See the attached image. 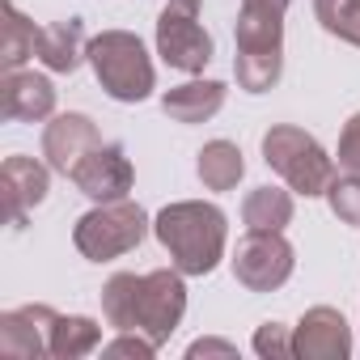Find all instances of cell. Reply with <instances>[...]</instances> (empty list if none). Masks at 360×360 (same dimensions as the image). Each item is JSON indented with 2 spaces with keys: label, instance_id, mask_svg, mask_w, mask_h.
Returning <instances> with one entry per match:
<instances>
[{
  "label": "cell",
  "instance_id": "cell-7",
  "mask_svg": "<svg viewBox=\"0 0 360 360\" xmlns=\"http://www.w3.org/2000/svg\"><path fill=\"white\" fill-rule=\"evenodd\" d=\"M297 267V255L280 229H250L233 250V276L250 292H276Z\"/></svg>",
  "mask_w": 360,
  "mask_h": 360
},
{
  "label": "cell",
  "instance_id": "cell-6",
  "mask_svg": "<svg viewBox=\"0 0 360 360\" xmlns=\"http://www.w3.org/2000/svg\"><path fill=\"white\" fill-rule=\"evenodd\" d=\"M157 56L178 72H204L212 64V34L200 22V0H165L157 18Z\"/></svg>",
  "mask_w": 360,
  "mask_h": 360
},
{
  "label": "cell",
  "instance_id": "cell-20",
  "mask_svg": "<svg viewBox=\"0 0 360 360\" xmlns=\"http://www.w3.org/2000/svg\"><path fill=\"white\" fill-rule=\"evenodd\" d=\"M34 39H39V26H34L30 18H22L18 5L9 0V5H5V56H0L5 72L22 68V64L34 56Z\"/></svg>",
  "mask_w": 360,
  "mask_h": 360
},
{
  "label": "cell",
  "instance_id": "cell-4",
  "mask_svg": "<svg viewBox=\"0 0 360 360\" xmlns=\"http://www.w3.org/2000/svg\"><path fill=\"white\" fill-rule=\"evenodd\" d=\"M89 68L115 102H144L157 85L153 60L131 30H102L89 43Z\"/></svg>",
  "mask_w": 360,
  "mask_h": 360
},
{
  "label": "cell",
  "instance_id": "cell-23",
  "mask_svg": "<svg viewBox=\"0 0 360 360\" xmlns=\"http://www.w3.org/2000/svg\"><path fill=\"white\" fill-rule=\"evenodd\" d=\"M255 352H259L263 360H288V356H297V352H292V335H288V326H280V322H263V326L255 330Z\"/></svg>",
  "mask_w": 360,
  "mask_h": 360
},
{
  "label": "cell",
  "instance_id": "cell-8",
  "mask_svg": "<svg viewBox=\"0 0 360 360\" xmlns=\"http://www.w3.org/2000/svg\"><path fill=\"white\" fill-rule=\"evenodd\" d=\"M187 314V284H183V271H148L144 284H140V301H136V330L148 335L157 347L169 343V335L178 330V322H183Z\"/></svg>",
  "mask_w": 360,
  "mask_h": 360
},
{
  "label": "cell",
  "instance_id": "cell-22",
  "mask_svg": "<svg viewBox=\"0 0 360 360\" xmlns=\"http://www.w3.org/2000/svg\"><path fill=\"white\" fill-rule=\"evenodd\" d=\"M326 200H330V212L343 225H360V174L335 178V183L326 187Z\"/></svg>",
  "mask_w": 360,
  "mask_h": 360
},
{
  "label": "cell",
  "instance_id": "cell-14",
  "mask_svg": "<svg viewBox=\"0 0 360 360\" xmlns=\"http://www.w3.org/2000/svg\"><path fill=\"white\" fill-rule=\"evenodd\" d=\"M0 187H5V204H9V225L26 229V212L47 200V165L13 153L5 157V169H0Z\"/></svg>",
  "mask_w": 360,
  "mask_h": 360
},
{
  "label": "cell",
  "instance_id": "cell-15",
  "mask_svg": "<svg viewBox=\"0 0 360 360\" xmlns=\"http://www.w3.org/2000/svg\"><path fill=\"white\" fill-rule=\"evenodd\" d=\"M34 56H39V60H43L51 72H77V68H81V60L89 56L81 18H68V22H51V26H39V39H34Z\"/></svg>",
  "mask_w": 360,
  "mask_h": 360
},
{
  "label": "cell",
  "instance_id": "cell-18",
  "mask_svg": "<svg viewBox=\"0 0 360 360\" xmlns=\"http://www.w3.org/2000/svg\"><path fill=\"white\" fill-rule=\"evenodd\" d=\"M102 343V326L94 318H81V314H60L56 326H51V356L56 360H77V356H89L94 347Z\"/></svg>",
  "mask_w": 360,
  "mask_h": 360
},
{
  "label": "cell",
  "instance_id": "cell-2",
  "mask_svg": "<svg viewBox=\"0 0 360 360\" xmlns=\"http://www.w3.org/2000/svg\"><path fill=\"white\" fill-rule=\"evenodd\" d=\"M284 13L288 0H242L233 30V77L246 94H267L284 72Z\"/></svg>",
  "mask_w": 360,
  "mask_h": 360
},
{
  "label": "cell",
  "instance_id": "cell-13",
  "mask_svg": "<svg viewBox=\"0 0 360 360\" xmlns=\"http://www.w3.org/2000/svg\"><path fill=\"white\" fill-rule=\"evenodd\" d=\"M56 110V85L43 72L13 68L0 81V115L9 123H39Z\"/></svg>",
  "mask_w": 360,
  "mask_h": 360
},
{
  "label": "cell",
  "instance_id": "cell-26",
  "mask_svg": "<svg viewBox=\"0 0 360 360\" xmlns=\"http://www.w3.org/2000/svg\"><path fill=\"white\" fill-rule=\"evenodd\" d=\"M187 356H191V360H195V356H238V347L225 343V339H195V343L187 347Z\"/></svg>",
  "mask_w": 360,
  "mask_h": 360
},
{
  "label": "cell",
  "instance_id": "cell-24",
  "mask_svg": "<svg viewBox=\"0 0 360 360\" xmlns=\"http://www.w3.org/2000/svg\"><path fill=\"white\" fill-rule=\"evenodd\" d=\"M153 352H157V343L140 330H123L115 343L102 347V356H136V360H153Z\"/></svg>",
  "mask_w": 360,
  "mask_h": 360
},
{
  "label": "cell",
  "instance_id": "cell-9",
  "mask_svg": "<svg viewBox=\"0 0 360 360\" xmlns=\"http://www.w3.org/2000/svg\"><path fill=\"white\" fill-rule=\"evenodd\" d=\"M77 191L98 200V204H110V200H127L131 183H136V169L123 153V144H98L94 153L81 157V165L68 174Z\"/></svg>",
  "mask_w": 360,
  "mask_h": 360
},
{
  "label": "cell",
  "instance_id": "cell-19",
  "mask_svg": "<svg viewBox=\"0 0 360 360\" xmlns=\"http://www.w3.org/2000/svg\"><path fill=\"white\" fill-rule=\"evenodd\" d=\"M242 221L246 229H280L292 221V195L280 187H255L242 204Z\"/></svg>",
  "mask_w": 360,
  "mask_h": 360
},
{
  "label": "cell",
  "instance_id": "cell-12",
  "mask_svg": "<svg viewBox=\"0 0 360 360\" xmlns=\"http://www.w3.org/2000/svg\"><path fill=\"white\" fill-rule=\"evenodd\" d=\"M98 144H102L98 123H94L89 115H77V110L56 115V119L43 127V157H47V165L60 169L64 178H68V174L81 165V157L94 153Z\"/></svg>",
  "mask_w": 360,
  "mask_h": 360
},
{
  "label": "cell",
  "instance_id": "cell-25",
  "mask_svg": "<svg viewBox=\"0 0 360 360\" xmlns=\"http://www.w3.org/2000/svg\"><path fill=\"white\" fill-rule=\"evenodd\" d=\"M339 165L347 169V174H360V110L343 123V131H339Z\"/></svg>",
  "mask_w": 360,
  "mask_h": 360
},
{
  "label": "cell",
  "instance_id": "cell-5",
  "mask_svg": "<svg viewBox=\"0 0 360 360\" xmlns=\"http://www.w3.org/2000/svg\"><path fill=\"white\" fill-rule=\"evenodd\" d=\"M148 217L136 200H110V204H98L89 208L77 229H72V242L77 250L89 259V263H110L127 250H136L144 238H148Z\"/></svg>",
  "mask_w": 360,
  "mask_h": 360
},
{
  "label": "cell",
  "instance_id": "cell-1",
  "mask_svg": "<svg viewBox=\"0 0 360 360\" xmlns=\"http://www.w3.org/2000/svg\"><path fill=\"white\" fill-rule=\"evenodd\" d=\"M157 242L165 246L169 263L183 276H208L221 259H225V238H229V221L217 204L204 200H178L169 208L157 212L153 221Z\"/></svg>",
  "mask_w": 360,
  "mask_h": 360
},
{
  "label": "cell",
  "instance_id": "cell-11",
  "mask_svg": "<svg viewBox=\"0 0 360 360\" xmlns=\"http://www.w3.org/2000/svg\"><path fill=\"white\" fill-rule=\"evenodd\" d=\"M51 305H18L0 314V352L13 360H39L51 356V326H56Z\"/></svg>",
  "mask_w": 360,
  "mask_h": 360
},
{
  "label": "cell",
  "instance_id": "cell-3",
  "mask_svg": "<svg viewBox=\"0 0 360 360\" xmlns=\"http://www.w3.org/2000/svg\"><path fill=\"white\" fill-rule=\"evenodd\" d=\"M263 161L288 183V191L305 200L326 195V187L335 183V161L326 157V148L292 123H276L263 131Z\"/></svg>",
  "mask_w": 360,
  "mask_h": 360
},
{
  "label": "cell",
  "instance_id": "cell-21",
  "mask_svg": "<svg viewBox=\"0 0 360 360\" xmlns=\"http://www.w3.org/2000/svg\"><path fill=\"white\" fill-rule=\"evenodd\" d=\"M314 18L326 34L360 47V0H314Z\"/></svg>",
  "mask_w": 360,
  "mask_h": 360
},
{
  "label": "cell",
  "instance_id": "cell-10",
  "mask_svg": "<svg viewBox=\"0 0 360 360\" xmlns=\"http://www.w3.org/2000/svg\"><path fill=\"white\" fill-rule=\"evenodd\" d=\"M292 352L301 360H347L352 356V326L339 309L314 305L301 314L292 330Z\"/></svg>",
  "mask_w": 360,
  "mask_h": 360
},
{
  "label": "cell",
  "instance_id": "cell-16",
  "mask_svg": "<svg viewBox=\"0 0 360 360\" xmlns=\"http://www.w3.org/2000/svg\"><path fill=\"white\" fill-rule=\"evenodd\" d=\"M225 106V85L221 81H187V85H174L161 98V110L174 123H208L217 110Z\"/></svg>",
  "mask_w": 360,
  "mask_h": 360
},
{
  "label": "cell",
  "instance_id": "cell-17",
  "mask_svg": "<svg viewBox=\"0 0 360 360\" xmlns=\"http://www.w3.org/2000/svg\"><path fill=\"white\" fill-rule=\"evenodd\" d=\"M195 169H200V183L208 191H233L246 174V161H242V148L233 140H212L200 148Z\"/></svg>",
  "mask_w": 360,
  "mask_h": 360
}]
</instances>
